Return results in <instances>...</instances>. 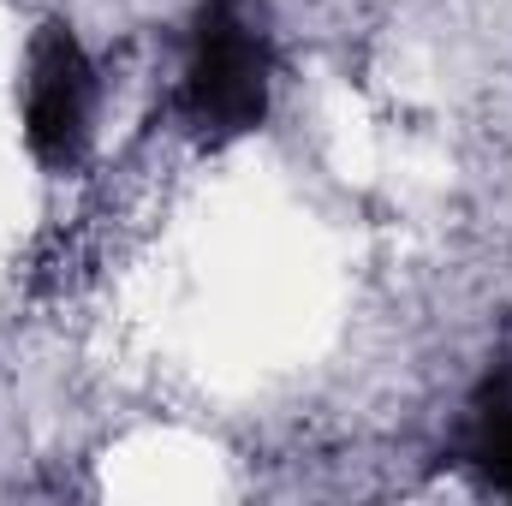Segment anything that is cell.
I'll return each instance as SVG.
<instances>
[{"label": "cell", "instance_id": "obj_3", "mask_svg": "<svg viewBox=\"0 0 512 506\" xmlns=\"http://www.w3.org/2000/svg\"><path fill=\"white\" fill-rule=\"evenodd\" d=\"M465 447H471L477 471H483L495 489H507V495H512V376L489 381V387L477 393Z\"/></svg>", "mask_w": 512, "mask_h": 506}, {"label": "cell", "instance_id": "obj_1", "mask_svg": "<svg viewBox=\"0 0 512 506\" xmlns=\"http://www.w3.org/2000/svg\"><path fill=\"white\" fill-rule=\"evenodd\" d=\"M268 30L251 0H209L191 30L185 114L203 131H251L268 108Z\"/></svg>", "mask_w": 512, "mask_h": 506}, {"label": "cell", "instance_id": "obj_2", "mask_svg": "<svg viewBox=\"0 0 512 506\" xmlns=\"http://www.w3.org/2000/svg\"><path fill=\"white\" fill-rule=\"evenodd\" d=\"M24 137L42 161H72L90 137V60L72 30H48L24 72Z\"/></svg>", "mask_w": 512, "mask_h": 506}]
</instances>
